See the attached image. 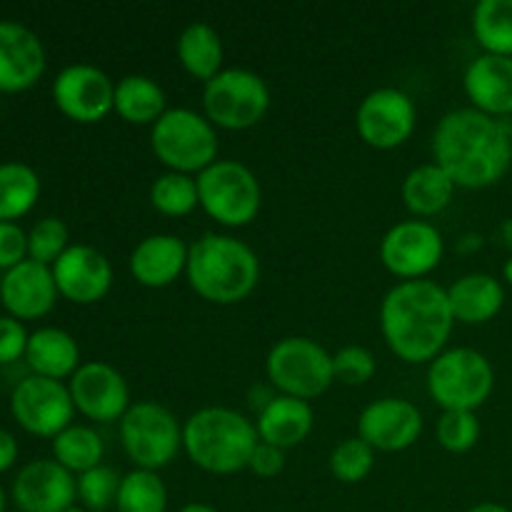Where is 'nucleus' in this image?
Instances as JSON below:
<instances>
[{
  "label": "nucleus",
  "instance_id": "obj_1",
  "mask_svg": "<svg viewBox=\"0 0 512 512\" xmlns=\"http://www.w3.org/2000/svg\"><path fill=\"white\" fill-rule=\"evenodd\" d=\"M433 155L455 188H490L512 163L510 130L503 120L475 108L450 110L433 133Z\"/></svg>",
  "mask_w": 512,
  "mask_h": 512
},
{
  "label": "nucleus",
  "instance_id": "obj_2",
  "mask_svg": "<svg viewBox=\"0 0 512 512\" xmlns=\"http://www.w3.org/2000/svg\"><path fill=\"white\" fill-rule=\"evenodd\" d=\"M448 290L433 280H403L380 305V330L388 348L405 363H433L453 333Z\"/></svg>",
  "mask_w": 512,
  "mask_h": 512
},
{
  "label": "nucleus",
  "instance_id": "obj_3",
  "mask_svg": "<svg viewBox=\"0 0 512 512\" xmlns=\"http://www.w3.org/2000/svg\"><path fill=\"white\" fill-rule=\"evenodd\" d=\"M185 275L203 300L235 305L258 288L260 260L248 243L233 235L205 233L190 243Z\"/></svg>",
  "mask_w": 512,
  "mask_h": 512
},
{
  "label": "nucleus",
  "instance_id": "obj_4",
  "mask_svg": "<svg viewBox=\"0 0 512 512\" xmlns=\"http://www.w3.org/2000/svg\"><path fill=\"white\" fill-rule=\"evenodd\" d=\"M258 443L253 420L233 408H203L183 425V450L200 470L213 475H233L248 468Z\"/></svg>",
  "mask_w": 512,
  "mask_h": 512
},
{
  "label": "nucleus",
  "instance_id": "obj_5",
  "mask_svg": "<svg viewBox=\"0 0 512 512\" xmlns=\"http://www.w3.org/2000/svg\"><path fill=\"white\" fill-rule=\"evenodd\" d=\"M150 148L173 173L200 175L218 160V128L198 110L168 108L150 128Z\"/></svg>",
  "mask_w": 512,
  "mask_h": 512
},
{
  "label": "nucleus",
  "instance_id": "obj_6",
  "mask_svg": "<svg viewBox=\"0 0 512 512\" xmlns=\"http://www.w3.org/2000/svg\"><path fill=\"white\" fill-rule=\"evenodd\" d=\"M200 208L225 228L250 225L263 205V190L253 170L240 160H215L210 168L195 175Z\"/></svg>",
  "mask_w": 512,
  "mask_h": 512
},
{
  "label": "nucleus",
  "instance_id": "obj_7",
  "mask_svg": "<svg viewBox=\"0 0 512 512\" xmlns=\"http://www.w3.org/2000/svg\"><path fill=\"white\" fill-rule=\"evenodd\" d=\"M265 373L280 395L308 403L335 383L333 355L318 340L305 335L278 340L265 358Z\"/></svg>",
  "mask_w": 512,
  "mask_h": 512
},
{
  "label": "nucleus",
  "instance_id": "obj_8",
  "mask_svg": "<svg viewBox=\"0 0 512 512\" xmlns=\"http://www.w3.org/2000/svg\"><path fill=\"white\" fill-rule=\"evenodd\" d=\"M493 385V365L473 348L443 350L428 368V393L443 410L475 413L490 398Z\"/></svg>",
  "mask_w": 512,
  "mask_h": 512
},
{
  "label": "nucleus",
  "instance_id": "obj_9",
  "mask_svg": "<svg viewBox=\"0 0 512 512\" xmlns=\"http://www.w3.org/2000/svg\"><path fill=\"white\" fill-rule=\"evenodd\" d=\"M120 443L135 468L158 473L183 448V425L165 405L140 400L120 420Z\"/></svg>",
  "mask_w": 512,
  "mask_h": 512
},
{
  "label": "nucleus",
  "instance_id": "obj_10",
  "mask_svg": "<svg viewBox=\"0 0 512 512\" xmlns=\"http://www.w3.org/2000/svg\"><path fill=\"white\" fill-rule=\"evenodd\" d=\"M268 110V83L248 68H223L203 88V115L215 128H255Z\"/></svg>",
  "mask_w": 512,
  "mask_h": 512
},
{
  "label": "nucleus",
  "instance_id": "obj_11",
  "mask_svg": "<svg viewBox=\"0 0 512 512\" xmlns=\"http://www.w3.org/2000/svg\"><path fill=\"white\" fill-rule=\"evenodd\" d=\"M10 413L25 433L53 440L73 425L75 405L65 383L28 375L10 395Z\"/></svg>",
  "mask_w": 512,
  "mask_h": 512
},
{
  "label": "nucleus",
  "instance_id": "obj_12",
  "mask_svg": "<svg viewBox=\"0 0 512 512\" xmlns=\"http://www.w3.org/2000/svg\"><path fill=\"white\" fill-rule=\"evenodd\" d=\"M443 235L428 220L395 223L380 240V260L403 280H423L443 260Z\"/></svg>",
  "mask_w": 512,
  "mask_h": 512
},
{
  "label": "nucleus",
  "instance_id": "obj_13",
  "mask_svg": "<svg viewBox=\"0 0 512 512\" xmlns=\"http://www.w3.org/2000/svg\"><path fill=\"white\" fill-rule=\"evenodd\" d=\"M53 100L65 118L93 125L113 113L115 83L98 65H65L53 80Z\"/></svg>",
  "mask_w": 512,
  "mask_h": 512
},
{
  "label": "nucleus",
  "instance_id": "obj_14",
  "mask_svg": "<svg viewBox=\"0 0 512 512\" xmlns=\"http://www.w3.org/2000/svg\"><path fill=\"white\" fill-rule=\"evenodd\" d=\"M418 110L413 98L398 88L370 90L358 105L355 128L375 150H393L413 135Z\"/></svg>",
  "mask_w": 512,
  "mask_h": 512
},
{
  "label": "nucleus",
  "instance_id": "obj_15",
  "mask_svg": "<svg viewBox=\"0 0 512 512\" xmlns=\"http://www.w3.org/2000/svg\"><path fill=\"white\" fill-rule=\"evenodd\" d=\"M75 410L95 423H115L128 413L130 388L118 368L103 360H88L68 380Z\"/></svg>",
  "mask_w": 512,
  "mask_h": 512
},
{
  "label": "nucleus",
  "instance_id": "obj_16",
  "mask_svg": "<svg viewBox=\"0 0 512 512\" xmlns=\"http://www.w3.org/2000/svg\"><path fill=\"white\" fill-rule=\"evenodd\" d=\"M78 500V478L58 460H30L13 480V503L20 512H65Z\"/></svg>",
  "mask_w": 512,
  "mask_h": 512
},
{
  "label": "nucleus",
  "instance_id": "obj_17",
  "mask_svg": "<svg viewBox=\"0 0 512 512\" xmlns=\"http://www.w3.org/2000/svg\"><path fill=\"white\" fill-rule=\"evenodd\" d=\"M423 433V413L403 398H380L360 413L358 438L375 453H400L418 443Z\"/></svg>",
  "mask_w": 512,
  "mask_h": 512
},
{
  "label": "nucleus",
  "instance_id": "obj_18",
  "mask_svg": "<svg viewBox=\"0 0 512 512\" xmlns=\"http://www.w3.org/2000/svg\"><path fill=\"white\" fill-rule=\"evenodd\" d=\"M58 293L75 305H93L110 293L113 265L93 245H70L53 265Z\"/></svg>",
  "mask_w": 512,
  "mask_h": 512
},
{
  "label": "nucleus",
  "instance_id": "obj_19",
  "mask_svg": "<svg viewBox=\"0 0 512 512\" xmlns=\"http://www.w3.org/2000/svg\"><path fill=\"white\" fill-rule=\"evenodd\" d=\"M58 295L53 268L30 258L5 270L0 278V303L8 310L10 318L20 320V323L45 318L55 308Z\"/></svg>",
  "mask_w": 512,
  "mask_h": 512
},
{
  "label": "nucleus",
  "instance_id": "obj_20",
  "mask_svg": "<svg viewBox=\"0 0 512 512\" xmlns=\"http://www.w3.org/2000/svg\"><path fill=\"white\" fill-rule=\"evenodd\" d=\"M43 40L23 23L0 20V93H23L45 73Z\"/></svg>",
  "mask_w": 512,
  "mask_h": 512
},
{
  "label": "nucleus",
  "instance_id": "obj_21",
  "mask_svg": "<svg viewBox=\"0 0 512 512\" xmlns=\"http://www.w3.org/2000/svg\"><path fill=\"white\" fill-rule=\"evenodd\" d=\"M188 250L190 245L178 235H148L130 253V275L145 288H168L188 268Z\"/></svg>",
  "mask_w": 512,
  "mask_h": 512
},
{
  "label": "nucleus",
  "instance_id": "obj_22",
  "mask_svg": "<svg viewBox=\"0 0 512 512\" xmlns=\"http://www.w3.org/2000/svg\"><path fill=\"white\" fill-rule=\"evenodd\" d=\"M465 93L475 110L493 118L512 115V58L483 53L465 68Z\"/></svg>",
  "mask_w": 512,
  "mask_h": 512
},
{
  "label": "nucleus",
  "instance_id": "obj_23",
  "mask_svg": "<svg viewBox=\"0 0 512 512\" xmlns=\"http://www.w3.org/2000/svg\"><path fill=\"white\" fill-rule=\"evenodd\" d=\"M315 413L308 400L275 395L258 413V438L280 450L295 448L313 433Z\"/></svg>",
  "mask_w": 512,
  "mask_h": 512
},
{
  "label": "nucleus",
  "instance_id": "obj_24",
  "mask_svg": "<svg viewBox=\"0 0 512 512\" xmlns=\"http://www.w3.org/2000/svg\"><path fill=\"white\" fill-rule=\"evenodd\" d=\"M445 290H448V303L455 323H488L500 313L505 303L503 283L488 273H468Z\"/></svg>",
  "mask_w": 512,
  "mask_h": 512
},
{
  "label": "nucleus",
  "instance_id": "obj_25",
  "mask_svg": "<svg viewBox=\"0 0 512 512\" xmlns=\"http://www.w3.org/2000/svg\"><path fill=\"white\" fill-rule=\"evenodd\" d=\"M25 363L40 378L60 380L73 378L80 368V348L78 340L63 328H38L30 333L28 350H25Z\"/></svg>",
  "mask_w": 512,
  "mask_h": 512
},
{
  "label": "nucleus",
  "instance_id": "obj_26",
  "mask_svg": "<svg viewBox=\"0 0 512 512\" xmlns=\"http://www.w3.org/2000/svg\"><path fill=\"white\" fill-rule=\"evenodd\" d=\"M113 110L125 123L153 128L168 110V100H165V90L153 78L130 73L115 83Z\"/></svg>",
  "mask_w": 512,
  "mask_h": 512
},
{
  "label": "nucleus",
  "instance_id": "obj_27",
  "mask_svg": "<svg viewBox=\"0 0 512 512\" xmlns=\"http://www.w3.org/2000/svg\"><path fill=\"white\" fill-rule=\"evenodd\" d=\"M180 65L195 80H213L223 70V40L220 33L210 23H190L180 30L178 43H175Z\"/></svg>",
  "mask_w": 512,
  "mask_h": 512
},
{
  "label": "nucleus",
  "instance_id": "obj_28",
  "mask_svg": "<svg viewBox=\"0 0 512 512\" xmlns=\"http://www.w3.org/2000/svg\"><path fill=\"white\" fill-rule=\"evenodd\" d=\"M455 183L438 163H425L410 170L403 180V200L410 213L428 218L438 215L453 203Z\"/></svg>",
  "mask_w": 512,
  "mask_h": 512
},
{
  "label": "nucleus",
  "instance_id": "obj_29",
  "mask_svg": "<svg viewBox=\"0 0 512 512\" xmlns=\"http://www.w3.org/2000/svg\"><path fill=\"white\" fill-rule=\"evenodd\" d=\"M40 198V178L30 165L8 160L0 165V223L28 215Z\"/></svg>",
  "mask_w": 512,
  "mask_h": 512
},
{
  "label": "nucleus",
  "instance_id": "obj_30",
  "mask_svg": "<svg viewBox=\"0 0 512 512\" xmlns=\"http://www.w3.org/2000/svg\"><path fill=\"white\" fill-rule=\"evenodd\" d=\"M105 443L98 430L90 425H70L63 433L53 438V460H58L70 473H88V470L103 465Z\"/></svg>",
  "mask_w": 512,
  "mask_h": 512
},
{
  "label": "nucleus",
  "instance_id": "obj_31",
  "mask_svg": "<svg viewBox=\"0 0 512 512\" xmlns=\"http://www.w3.org/2000/svg\"><path fill=\"white\" fill-rule=\"evenodd\" d=\"M473 33L485 53L512 58V0H480L473 10Z\"/></svg>",
  "mask_w": 512,
  "mask_h": 512
},
{
  "label": "nucleus",
  "instance_id": "obj_32",
  "mask_svg": "<svg viewBox=\"0 0 512 512\" xmlns=\"http://www.w3.org/2000/svg\"><path fill=\"white\" fill-rule=\"evenodd\" d=\"M118 512H165L168 510V488L153 470H130L123 475L115 500Z\"/></svg>",
  "mask_w": 512,
  "mask_h": 512
},
{
  "label": "nucleus",
  "instance_id": "obj_33",
  "mask_svg": "<svg viewBox=\"0 0 512 512\" xmlns=\"http://www.w3.org/2000/svg\"><path fill=\"white\" fill-rule=\"evenodd\" d=\"M150 205L168 218H185L200 205L198 180L195 175L173 173V170L158 175L150 185Z\"/></svg>",
  "mask_w": 512,
  "mask_h": 512
},
{
  "label": "nucleus",
  "instance_id": "obj_34",
  "mask_svg": "<svg viewBox=\"0 0 512 512\" xmlns=\"http://www.w3.org/2000/svg\"><path fill=\"white\" fill-rule=\"evenodd\" d=\"M375 468V450L363 438H345L330 453V473L340 483H360Z\"/></svg>",
  "mask_w": 512,
  "mask_h": 512
},
{
  "label": "nucleus",
  "instance_id": "obj_35",
  "mask_svg": "<svg viewBox=\"0 0 512 512\" xmlns=\"http://www.w3.org/2000/svg\"><path fill=\"white\" fill-rule=\"evenodd\" d=\"M68 248H70L68 225H65L60 218H55V215L40 218L38 223L30 228L28 258L35 260V263L53 268L55 260H58Z\"/></svg>",
  "mask_w": 512,
  "mask_h": 512
},
{
  "label": "nucleus",
  "instance_id": "obj_36",
  "mask_svg": "<svg viewBox=\"0 0 512 512\" xmlns=\"http://www.w3.org/2000/svg\"><path fill=\"white\" fill-rule=\"evenodd\" d=\"M118 470L110 465H98L88 473L78 475V500L88 512H105L115 508L120 490Z\"/></svg>",
  "mask_w": 512,
  "mask_h": 512
},
{
  "label": "nucleus",
  "instance_id": "obj_37",
  "mask_svg": "<svg viewBox=\"0 0 512 512\" xmlns=\"http://www.w3.org/2000/svg\"><path fill=\"white\" fill-rule=\"evenodd\" d=\"M435 435L448 453H468L480 440V420L470 410H443Z\"/></svg>",
  "mask_w": 512,
  "mask_h": 512
},
{
  "label": "nucleus",
  "instance_id": "obj_38",
  "mask_svg": "<svg viewBox=\"0 0 512 512\" xmlns=\"http://www.w3.org/2000/svg\"><path fill=\"white\" fill-rule=\"evenodd\" d=\"M335 380L345 385H365L378 373V360L363 345H345L333 355Z\"/></svg>",
  "mask_w": 512,
  "mask_h": 512
},
{
  "label": "nucleus",
  "instance_id": "obj_39",
  "mask_svg": "<svg viewBox=\"0 0 512 512\" xmlns=\"http://www.w3.org/2000/svg\"><path fill=\"white\" fill-rule=\"evenodd\" d=\"M30 333L20 320L0 315V365H10L25 358Z\"/></svg>",
  "mask_w": 512,
  "mask_h": 512
},
{
  "label": "nucleus",
  "instance_id": "obj_40",
  "mask_svg": "<svg viewBox=\"0 0 512 512\" xmlns=\"http://www.w3.org/2000/svg\"><path fill=\"white\" fill-rule=\"evenodd\" d=\"M28 260V233L18 223H0V270Z\"/></svg>",
  "mask_w": 512,
  "mask_h": 512
},
{
  "label": "nucleus",
  "instance_id": "obj_41",
  "mask_svg": "<svg viewBox=\"0 0 512 512\" xmlns=\"http://www.w3.org/2000/svg\"><path fill=\"white\" fill-rule=\"evenodd\" d=\"M283 468H285V450L260 440L258 448H255L253 455H250L248 470H253L258 478L268 480V478H278V475L283 473Z\"/></svg>",
  "mask_w": 512,
  "mask_h": 512
},
{
  "label": "nucleus",
  "instance_id": "obj_42",
  "mask_svg": "<svg viewBox=\"0 0 512 512\" xmlns=\"http://www.w3.org/2000/svg\"><path fill=\"white\" fill-rule=\"evenodd\" d=\"M18 460V440L13 433L0 428V473L10 470Z\"/></svg>",
  "mask_w": 512,
  "mask_h": 512
},
{
  "label": "nucleus",
  "instance_id": "obj_43",
  "mask_svg": "<svg viewBox=\"0 0 512 512\" xmlns=\"http://www.w3.org/2000/svg\"><path fill=\"white\" fill-rule=\"evenodd\" d=\"M468 512H510L505 505H498V503H480L475 505V508H470Z\"/></svg>",
  "mask_w": 512,
  "mask_h": 512
},
{
  "label": "nucleus",
  "instance_id": "obj_44",
  "mask_svg": "<svg viewBox=\"0 0 512 512\" xmlns=\"http://www.w3.org/2000/svg\"><path fill=\"white\" fill-rule=\"evenodd\" d=\"M178 512H218V510L210 508V505H205V503H188V505H183Z\"/></svg>",
  "mask_w": 512,
  "mask_h": 512
},
{
  "label": "nucleus",
  "instance_id": "obj_45",
  "mask_svg": "<svg viewBox=\"0 0 512 512\" xmlns=\"http://www.w3.org/2000/svg\"><path fill=\"white\" fill-rule=\"evenodd\" d=\"M503 275H505V280H508V285H512V258L508 260V263H505Z\"/></svg>",
  "mask_w": 512,
  "mask_h": 512
},
{
  "label": "nucleus",
  "instance_id": "obj_46",
  "mask_svg": "<svg viewBox=\"0 0 512 512\" xmlns=\"http://www.w3.org/2000/svg\"><path fill=\"white\" fill-rule=\"evenodd\" d=\"M5 503H8V500H5V490L0 488V512H5Z\"/></svg>",
  "mask_w": 512,
  "mask_h": 512
},
{
  "label": "nucleus",
  "instance_id": "obj_47",
  "mask_svg": "<svg viewBox=\"0 0 512 512\" xmlns=\"http://www.w3.org/2000/svg\"><path fill=\"white\" fill-rule=\"evenodd\" d=\"M65 512H88V510H85V508H78V505H73V508L65 510Z\"/></svg>",
  "mask_w": 512,
  "mask_h": 512
},
{
  "label": "nucleus",
  "instance_id": "obj_48",
  "mask_svg": "<svg viewBox=\"0 0 512 512\" xmlns=\"http://www.w3.org/2000/svg\"><path fill=\"white\" fill-rule=\"evenodd\" d=\"M510 145H512V130H510Z\"/></svg>",
  "mask_w": 512,
  "mask_h": 512
}]
</instances>
